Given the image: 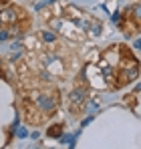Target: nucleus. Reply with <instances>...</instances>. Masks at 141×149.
I'll return each mask as SVG.
<instances>
[{
    "label": "nucleus",
    "instance_id": "obj_7",
    "mask_svg": "<svg viewBox=\"0 0 141 149\" xmlns=\"http://www.w3.org/2000/svg\"><path fill=\"white\" fill-rule=\"evenodd\" d=\"M61 131H63V129H61V125H57V127L48 129V135H50V137H61Z\"/></svg>",
    "mask_w": 141,
    "mask_h": 149
},
{
    "label": "nucleus",
    "instance_id": "obj_2",
    "mask_svg": "<svg viewBox=\"0 0 141 149\" xmlns=\"http://www.w3.org/2000/svg\"><path fill=\"white\" fill-rule=\"evenodd\" d=\"M83 101H85V91H83V89H77V91H73V93H70V103H73L75 107H77V105H81Z\"/></svg>",
    "mask_w": 141,
    "mask_h": 149
},
{
    "label": "nucleus",
    "instance_id": "obj_20",
    "mask_svg": "<svg viewBox=\"0 0 141 149\" xmlns=\"http://www.w3.org/2000/svg\"><path fill=\"white\" fill-rule=\"evenodd\" d=\"M32 2H34V0H32Z\"/></svg>",
    "mask_w": 141,
    "mask_h": 149
},
{
    "label": "nucleus",
    "instance_id": "obj_12",
    "mask_svg": "<svg viewBox=\"0 0 141 149\" xmlns=\"http://www.w3.org/2000/svg\"><path fill=\"white\" fill-rule=\"evenodd\" d=\"M73 139H75V135H65V137H61V141H63V143H69V145H73Z\"/></svg>",
    "mask_w": 141,
    "mask_h": 149
},
{
    "label": "nucleus",
    "instance_id": "obj_1",
    "mask_svg": "<svg viewBox=\"0 0 141 149\" xmlns=\"http://www.w3.org/2000/svg\"><path fill=\"white\" fill-rule=\"evenodd\" d=\"M38 107H40L43 111H47V113H52V111L57 109V101L52 99L50 95H40V97H38Z\"/></svg>",
    "mask_w": 141,
    "mask_h": 149
},
{
    "label": "nucleus",
    "instance_id": "obj_6",
    "mask_svg": "<svg viewBox=\"0 0 141 149\" xmlns=\"http://www.w3.org/2000/svg\"><path fill=\"white\" fill-rule=\"evenodd\" d=\"M54 38H57V34H54L52 30H45V32H43V40H45V42H52Z\"/></svg>",
    "mask_w": 141,
    "mask_h": 149
},
{
    "label": "nucleus",
    "instance_id": "obj_4",
    "mask_svg": "<svg viewBox=\"0 0 141 149\" xmlns=\"http://www.w3.org/2000/svg\"><path fill=\"white\" fill-rule=\"evenodd\" d=\"M101 73H103V77H105L107 81H113V74H115L113 67H107L105 63H101Z\"/></svg>",
    "mask_w": 141,
    "mask_h": 149
},
{
    "label": "nucleus",
    "instance_id": "obj_16",
    "mask_svg": "<svg viewBox=\"0 0 141 149\" xmlns=\"http://www.w3.org/2000/svg\"><path fill=\"white\" fill-rule=\"evenodd\" d=\"M4 38H8V32L6 30H0V40H4Z\"/></svg>",
    "mask_w": 141,
    "mask_h": 149
},
{
    "label": "nucleus",
    "instance_id": "obj_8",
    "mask_svg": "<svg viewBox=\"0 0 141 149\" xmlns=\"http://www.w3.org/2000/svg\"><path fill=\"white\" fill-rule=\"evenodd\" d=\"M54 0H45V2H38V4H34V10H43V8H47V6H50Z\"/></svg>",
    "mask_w": 141,
    "mask_h": 149
},
{
    "label": "nucleus",
    "instance_id": "obj_9",
    "mask_svg": "<svg viewBox=\"0 0 141 149\" xmlns=\"http://www.w3.org/2000/svg\"><path fill=\"white\" fill-rule=\"evenodd\" d=\"M133 10H135L133 14H135V18H137V22H141V4H135V6H133Z\"/></svg>",
    "mask_w": 141,
    "mask_h": 149
},
{
    "label": "nucleus",
    "instance_id": "obj_19",
    "mask_svg": "<svg viewBox=\"0 0 141 149\" xmlns=\"http://www.w3.org/2000/svg\"><path fill=\"white\" fill-rule=\"evenodd\" d=\"M0 22H2V16H0Z\"/></svg>",
    "mask_w": 141,
    "mask_h": 149
},
{
    "label": "nucleus",
    "instance_id": "obj_11",
    "mask_svg": "<svg viewBox=\"0 0 141 149\" xmlns=\"http://www.w3.org/2000/svg\"><path fill=\"white\" fill-rule=\"evenodd\" d=\"M97 107H99V103H97V101H91V103L87 105V111H91V113H93V111H97Z\"/></svg>",
    "mask_w": 141,
    "mask_h": 149
},
{
    "label": "nucleus",
    "instance_id": "obj_17",
    "mask_svg": "<svg viewBox=\"0 0 141 149\" xmlns=\"http://www.w3.org/2000/svg\"><path fill=\"white\" fill-rule=\"evenodd\" d=\"M133 47H135V50H141V38L135 42V45H133Z\"/></svg>",
    "mask_w": 141,
    "mask_h": 149
},
{
    "label": "nucleus",
    "instance_id": "obj_10",
    "mask_svg": "<svg viewBox=\"0 0 141 149\" xmlns=\"http://www.w3.org/2000/svg\"><path fill=\"white\" fill-rule=\"evenodd\" d=\"M54 61H57V54H48L47 58H45V65H47V67H50Z\"/></svg>",
    "mask_w": 141,
    "mask_h": 149
},
{
    "label": "nucleus",
    "instance_id": "obj_14",
    "mask_svg": "<svg viewBox=\"0 0 141 149\" xmlns=\"http://www.w3.org/2000/svg\"><path fill=\"white\" fill-rule=\"evenodd\" d=\"M111 18H113V22H121V14H119V12H115Z\"/></svg>",
    "mask_w": 141,
    "mask_h": 149
},
{
    "label": "nucleus",
    "instance_id": "obj_18",
    "mask_svg": "<svg viewBox=\"0 0 141 149\" xmlns=\"http://www.w3.org/2000/svg\"><path fill=\"white\" fill-rule=\"evenodd\" d=\"M135 91H141V85H139V87H137V89H135Z\"/></svg>",
    "mask_w": 141,
    "mask_h": 149
},
{
    "label": "nucleus",
    "instance_id": "obj_15",
    "mask_svg": "<svg viewBox=\"0 0 141 149\" xmlns=\"http://www.w3.org/2000/svg\"><path fill=\"white\" fill-rule=\"evenodd\" d=\"M26 135H28V133H26V129H18V137H20V139L26 137Z\"/></svg>",
    "mask_w": 141,
    "mask_h": 149
},
{
    "label": "nucleus",
    "instance_id": "obj_3",
    "mask_svg": "<svg viewBox=\"0 0 141 149\" xmlns=\"http://www.w3.org/2000/svg\"><path fill=\"white\" fill-rule=\"evenodd\" d=\"M0 16H2V20L12 22V20H16V10H14V8H6L4 12H0Z\"/></svg>",
    "mask_w": 141,
    "mask_h": 149
},
{
    "label": "nucleus",
    "instance_id": "obj_13",
    "mask_svg": "<svg viewBox=\"0 0 141 149\" xmlns=\"http://www.w3.org/2000/svg\"><path fill=\"white\" fill-rule=\"evenodd\" d=\"M12 50H18V52H20V50H22V45H20V42L16 40V42L12 45Z\"/></svg>",
    "mask_w": 141,
    "mask_h": 149
},
{
    "label": "nucleus",
    "instance_id": "obj_5",
    "mask_svg": "<svg viewBox=\"0 0 141 149\" xmlns=\"http://www.w3.org/2000/svg\"><path fill=\"white\" fill-rule=\"evenodd\" d=\"M91 28H93L91 34H93V36H99L101 30H103V24H101V22H91Z\"/></svg>",
    "mask_w": 141,
    "mask_h": 149
}]
</instances>
